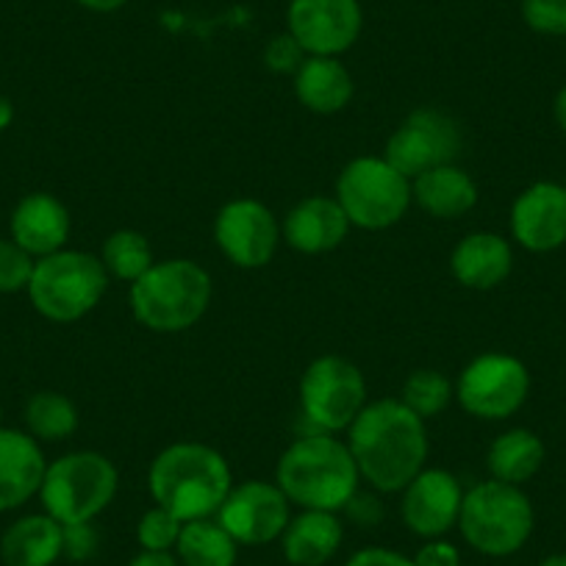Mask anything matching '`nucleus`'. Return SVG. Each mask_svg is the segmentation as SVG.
<instances>
[{"label": "nucleus", "mask_w": 566, "mask_h": 566, "mask_svg": "<svg viewBox=\"0 0 566 566\" xmlns=\"http://www.w3.org/2000/svg\"><path fill=\"white\" fill-rule=\"evenodd\" d=\"M347 448L356 459L361 481L375 492H402L428 461L424 419L395 397L373 400L347 428Z\"/></svg>", "instance_id": "obj_1"}, {"label": "nucleus", "mask_w": 566, "mask_h": 566, "mask_svg": "<svg viewBox=\"0 0 566 566\" xmlns=\"http://www.w3.org/2000/svg\"><path fill=\"white\" fill-rule=\"evenodd\" d=\"M275 483L301 511L339 514L358 494L361 475L347 442L336 439V433L314 431L283 450Z\"/></svg>", "instance_id": "obj_2"}, {"label": "nucleus", "mask_w": 566, "mask_h": 566, "mask_svg": "<svg viewBox=\"0 0 566 566\" xmlns=\"http://www.w3.org/2000/svg\"><path fill=\"white\" fill-rule=\"evenodd\" d=\"M233 486L231 467L220 450L203 442H176L161 450L148 472L156 505L181 522L217 516Z\"/></svg>", "instance_id": "obj_3"}, {"label": "nucleus", "mask_w": 566, "mask_h": 566, "mask_svg": "<svg viewBox=\"0 0 566 566\" xmlns=\"http://www.w3.org/2000/svg\"><path fill=\"white\" fill-rule=\"evenodd\" d=\"M211 295L214 283L200 264L189 259L156 261L130 283V312L154 334H181L209 312Z\"/></svg>", "instance_id": "obj_4"}, {"label": "nucleus", "mask_w": 566, "mask_h": 566, "mask_svg": "<svg viewBox=\"0 0 566 566\" xmlns=\"http://www.w3.org/2000/svg\"><path fill=\"white\" fill-rule=\"evenodd\" d=\"M108 290L101 255L84 250H56L36 259L29 281V301L51 323H75L95 312Z\"/></svg>", "instance_id": "obj_5"}, {"label": "nucleus", "mask_w": 566, "mask_h": 566, "mask_svg": "<svg viewBox=\"0 0 566 566\" xmlns=\"http://www.w3.org/2000/svg\"><path fill=\"white\" fill-rule=\"evenodd\" d=\"M459 531L475 553L505 558L531 538L533 505L520 486L492 478L464 492Z\"/></svg>", "instance_id": "obj_6"}, {"label": "nucleus", "mask_w": 566, "mask_h": 566, "mask_svg": "<svg viewBox=\"0 0 566 566\" xmlns=\"http://www.w3.org/2000/svg\"><path fill=\"white\" fill-rule=\"evenodd\" d=\"M119 472L103 453L75 450L51 461L42 478L40 500L45 514L62 525L95 522L117 497Z\"/></svg>", "instance_id": "obj_7"}, {"label": "nucleus", "mask_w": 566, "mask_h": 566, "mask_svg": "<svg viewBox=\"0 0 566 566\" xmlns=\"http://www.w3.org/2000/svg\"><path fill=\"white\" fill-rule=\"evenodd\" d=\"M336 200L350 226L364 231H386L411 209V181L384 156H358L336 181Z\"/></svg>", "instance_id": "obj_8"}, {"label": "nucleus", "mask_w": 566, "mask_h": 566, "mask_svg": "<svg viewBox=\"0 0 566 566\" xmlns=\"http://www.w3.org/2000/svg\"><path fill=\"white\" fill-rule=\"evenodd\" d=\"M367 402V380L347 358L319 356L303 373L301 408L317 431H347Z\"/></svg>", "instance_id": "obj_9"}, {"label": "nucleus", "mask_w": 566, "mask_h": 566, "mask_svg": "<svg viewBox=\"0 0 566 566\" xmlns=\"http://www.w3.org/2000/svg\"><path fill=\"white\" fill-rule=\"evenodd\" d=\"M531 395V373L509 353H483L461 369L455 380V400L470 417L500 422L525 406Z\"/></svg>", "instance_id": "obj_10"}, {"label": "nucleus", "mask_w": 566, "mask_h": 566, "mask_svg": "<svg viewBox=\"0 0 566 566\" xmlns=\"http://www.w3.org/2000/svg\"><path fill=\"white\" fill-rule=\"evenodd\" d=\"M461 145V128L450 114L439 108H417L386 139L384 159L413 181L428 170L455 165Z\"/></svg>", "instance_id": "obj_11"}, {"label": "nucleus", "mask_w": 566, "mask_h": 566, "mask_svg": "<svg viewBox=\"0 0 566 566\" xmlns=\"http://www.w3.org/2000/svg\"><path fill=\"white\" fill-rule=\"evenodd\" d=\"M281 239V222L261 200L237 198L217 211L214 242L239 270H259L270 264Z\"/></svg>", "instance_id": "obj_12"}, {"label": "nucleus", "mask_w": 566, "mask_h": 566, "mask_svg": "<svg viewBox=\"0 0 566 566\" xmlns=\"http://www.w3.org/2000/svg\"><path fill=\"white\" fill-rule=\"evenodd\" d=\"M290 520L292 503L275 481L233 483L226 503L217 511V522L237 538L239 547L277 542Z\"/></svg>", "instance_id": "obj_13"}, {"label": "nucleus", "mask_w": 566, "mask_h": 566, "mask_svg": "<svg viewBox=\"0 0 566 566\" xmlns=\"http://www.w3.org/2000/svg\"><path fill=\"white\" fill-rule=\"evenodd\" d=\"M364 12L358 0H290L286 31L306 56H342L358 42Z\"/></svg>", "instance_id": "obj_14"}, {"label": "nucleus", "mask_w": 566, "mask_h": 566, "mask_svg": "<svg viewBox=\"0 0 566 566\" xmlns=\"http://www.w3.org/2000/svg\"><path fill=\"white\" fill-rule=\"evenodd\" d=\"M464 486L448 470L424 467L406 489H402L400 514L408 531L419 538H444L459 527Z\"/></svg>", "instance_id": "obj_15"}, {"label": "nucleus", "mask_w": 566, "mask_h": 566, "mask_svg": "<svg viewBox=\"0 0 566 566\" xmlns=\"http://www.w3.org/2000/svg\"><path fill=\"white\" fill-rule=\"evenodd\" d=\"M511 237L531 253H549L566 244V187L538 181L522 189L511 206Z\"/></svg>", "instance_id": "obj_16"}, {"label": "nucleus", "mask_w": 566, "mask_h": 566, "mask_svg": "<svg viewBox=\"0 0 566 566\" xmlns=\"http://www.w3.org/2000/svg\"><path fill=\"white\" fill-rule=\"evenodd\" d=\"M48 461L29 431L0 428V514L40 497Z\"/></svg>", "instance_id": "obj_17"}, {"label": "nucleus", "mask_w": 566, "mask_h": 566, "mask_svg": "<svg viewBox=\"0 0 566 566\" xmlns=\"http://www.w3.org/2000/svg\"><path fill=\"white\" fill-rule=\"evenodd\" d=\"M350 220L336 198L312 195L283 217V242L303 255H323L339 248L350 233Z\"/></svg>", "instance_id": "obj_18"}, {"label": "nucleus", "mask_w": 566, "mask_h": 566, "mask_svg": "<svg viewBox=\"0 0 566 566\" xmlns=\"http://www.w3.org/2000/svg\"><path fill=\"white\" fill-rule=\"evenodd\" d=\"M70 228L73 222H70L67 206L51 192L25 195L9 217V237L34 259L64 250Z\"/></svg>", "instance_id": "obj_19"}, {"label": "nucleus", "mask_w": 566, "mask_h": 566, "mask_svg": "<svg viewBox=\"0 0 566 566\" xmlns=\"http://www.w3.org/2000/svg\"><path fill=\"white\" fill-rule=\"evenodd\" d=\"M511 270H514V250L500 233L492 231L470 233L450 253V272L464 290H497Z\"/></svg>", "instance_id": "obj_20"}, {"label": "nucleus", "mask_w": 566, "mask_h": 566, "mask_svg": "<svg viewBox=\"0 0 566 566\" xmlns=\"http://www.w3.org/2000/svg\"><path fill=\"white\" fill-rule=\"evenodd\" d=\"M277 542L292 566H325L345 542V525L334 511H301Z\"/></svg>", "instance_id": "obj_21"}, {"label": "nucleus", "mask_w": 566, "mask_h": 566, "mask_svg": "<svg viewBox=\"0 0 566 566\" xmlns=\"http://www.w3.org/2000/svg\"><path fill=\"white\" fill-rule=\"evenodd\" d=\"M64 558V525L51 514H25L0 536V560L7 566H53Z\"/></svg>", "instance_id": "obj_22"}, {"label": "nucleus", "mask_w": 566, "mask_h": 566, "mask_svg": "<svg viewBox=\"0 0 566 566\" xmlns=\"http://www.w3.org/2000/svg\"><path fill=\"white\" fill-rule=\"evenodd\" d=\"M411 198L424 214L459 220L478 206V184L459 165H444L413 178Z\"/></svg>", "instance_id": "obj_23"}, {"label": "nucleus", "mask_w": 566, "mask_h": 566, "mask_svg": "<svg viewBox=\"0 0 566 566\" xmlns=\"http://www.w3.org/2000/svg\"><path fill=\"white\" fill-rule=\"evenodd\" d=\"M353 92L356 84L339 56H306L295 73L297 101L314 114H339L350 106Z\"/></svg>", "instance_id": "obj_24"}, {"label": "nucleus", "mask_w": 566, "mask_h": 566, "mask_svg": "<svg viewBox=\"0 0 566 566\" xmlns=\"http://www.w3.org/2000/svg\"><path fill=\"white\" fill-rule=\"evenodd\" d=\"M486 464L494 481L522 486L542 470L544 442L527 428H511V431L500 433L494 439L492 448H489Z\"/></svg>", "instance_id": "obj_25"}, {"label": "nucleus", "mask_w": 566, "mask_h": 566, "mask_svg": "<svg viewBox=\"0 0 566 566\" xmlns=\"http://www.w3.org/2000/svg\"><path fill=\"white\" fill-rule=\"evenodd\" d=\"M176 558L181 566H237L239 544L226 527L209 520L184 522L176 544Z\"/></svg>", "instance_id": "obj_26"}, {"label": "nucleus", "mask_w": 566, "mask_h": 566, "mask_svg": "<svg viewBox=\"0 0 566 566\" xmlns=\"http://www.w3.org/2000/svg\"><path fill=\"white\" fill-rule=\"evenodd\" d=\"M25 431L36 439V442H64L78 431V408L62 391H36L25 402Z\"/></svg>", "instance_id": "obj_27"}, {"label": "nucleus", "mask_w": 566, "mask_h": 566, "mask_svg": "<svg viewBox=\"0 0 566 566\" xmlns=\"http://www.w3.org/2000/svg\"><path fill=\"white\" fill-rule=\"evenodd\" d=\"M101 261L108 277H117L125 283L139 281L156 264L148 237L134 231V228H123V231H114L112 237H106L101 248Z\"/></svg>", "instance_id": "obj_28"}, {"label": "nucleus", "mask_w": 566, "mask_h": 566, "mask_svg": "<svg viewBox=\"0 0 566 566\" xmlns=\"http://www.w3.org/2000/svg\"><path fill=\"white\" fill-rule=\"evenodd\" d=\"M455 397V384L442 375L439 369H417L406 378L402 384L400 400L411 408L417 417L431 419L439 417L444 408L450 406V400Z\"/></svg>", "instance_id": "obj_29"}, {"label": "nucleus", "mask_w": 566, "mask_h": 566, "mask_svg": "<svg viewBox=\"0 0 566 566\" xmlns=\"http://www.w3.org/2000/svg\"><path fill=\"white\" fill-rule=\"evenodd\" d=\"M184 522L172 516L170 511L154 505L142 514L139 525H136V538H139L142 549H159V553H176L178 536H181Z\"/></svg>", "instance_id": "obj_30"}, {"label": "nucleus", "mask_w": 566, "mask_h": 566, "mask_svg": "<svg viewBox=\"0 0 566 566\" xmlns=\"http://www.w3.org/2000/svg\"><path fill=\"white\" fill-rule=\"evenodd\" d=\"M36 259L25 253L12 237H0V295H18L29 290Z\"/></svg>", "instance_id": "obj_31"}, {"label": "nucleus", "mask_w": 566, "mask_h": 566, "mask_svg": "<svg viewBox=\"0 0 566 566\" xmlns=\"http://www.w3.org/2000/svg\"><path fill=\"white\" fill-rule=\"evenodd\" d=\"M522 20L542 36H566V0H522Z\"/></svg>", "instance_id": "obj_32"}, {"label": "nucleus", "mask_w": 566, "mask_h": 566, "mask_svg": "<svg viewBox=\"0 0 566 566\" xmlns=\"http://www.w3.org/2000/svg\"><path fill=\"white\" fill-rule=\"evenodd\" d=\"M306 62V51L301 48V42L286 31V34H277L266 42L264 48V64L277 75H295L301 70V64Z\"/></svg>", "instance_id": "obj_33"}, {"label": "nucleus", "mask_w": 566, "mask_h": 566, "mask_svg": "<svg viewBox=\"0 0 566 566\" xmlns=\"http://www.w3.org/2000/svg\"><path fill=\"white\" fill-rule=\"evenodd\" d=\"M97 544H101V536H97L95 525L92 522H81V525H64V558L70 560H90L95 558Z\"/></svg>", "instance_id": "obj_34"}, {"label": "nucleus", "mask_w": 566, "mask_h": 566, "mask_svg": "<svg viewBox=\"0 0 566 566\" xmlns=\"http://www.w3.org/2000/svg\"><path fill=\"white\" fill-rule=\"evenodd\" d=\"M411 558L413 566H461V549L448 538H424Z\"/></svg>", "instance_id": "obj_35"}, {"label": "nucleus", "mask_w": 566, "mask_h": 566, "mask_svg": "<svg viewBox=\"0 0 566 566\" xmlns=\"http://www.w3.org/2000/svg\"><path fill=\"white\" fill-rule=\"evenodd\" d=\"M345 566H413V558L389 547H364L353 553Z\"/></svg>", "instance_id": "obj_36"}, {"label": "nucleus", "mask_w": 566, "mask_h": 566, "mask_svg": "<svg viewBox=\"0 0 566 566\" xmlns=\"http://www.w3.org/2000/svg\"><path fill=\"white\" fill-rule=\"evenodd\" d=\"M128 566H181L176 553H159V549H142Z\"/></svg>", "instance_id": "obj_37"}, {"label": "nucleus", "mask_w": 566, "mask_h": 566, "mask_svg": "<svg viewBox=\"0 0 566 566\" xmlns=\"http://www.w3.org/2000/svg\"><path fill=\"white\" fill-rule=\"evenodd\" d=\"M78 7H84L86 12H95V14H112L119 12V9L128 3V0H75Z\"/></svg>", "instance_id": "obj_38"}, {"label": "nucleus", "mask_w": 566, "mask_h": 566, "mask_svg": "<svg viewBox=\"0 0 566 566\" xmlns=\"http://www.w3.org/2000/svg\"><path fill=\"white\" fill-rule=\"evenodd\" d=\"M14 123V103L7 95H0V134Z\"/></svg>", "instance_id": "obj_39"}, {"label": "nucleus", "mask_w": 566, "mask_h": 566, "mask_svg": "<svg viewBox=\"0 0 566 566\" xmlns=\"http://www.w3.org/2000/svg\"><path fill=\"white\" fill-rule=\"evenodd\" d=\"M553 112H555V123H558V128L566 134V86L555 95Z\"/></svg>", "instance_id": "obj_40"}, {"label": "nucleus", "mask_w": 566, "mask_h": 566, "mask_svg": "<svg viewBox=\"0 0 566 566\" xmlns=\"http://www.w3.org/2000/svg\"><path fill=\"white\" fill-rule=\"evenodd\" d=\"M538 566H566V553L549 555V558H544Z\"/></svg>", "instance_id": "obj_41"}, {"label": "nucleus", "mask_w": 566, "mask_h": 566, "mask_svg": "<svg viewBox=\"0 0 566 566\" xmlns=\"http://www.w3.org/2000/svg\"><path fill=\"white\" fill-rule=\"evenodd\" d=\"M0 419H3V411H0ZM0 428H3V424H0Z\"/></svg>", "instance_id": "obj_42"}]
</instances>
